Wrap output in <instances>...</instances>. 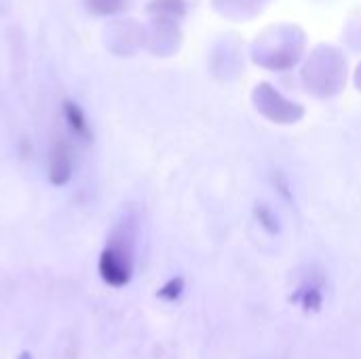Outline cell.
Here are the masks:
<instances>
[{"mask_svg": "<svg viewBox=\"0 0 361 359\" xmlns=\"http://www.w3.org/2000/svg\"><path fill=\"white\" fill-rule=\"evenodd\" d=\"M273 182H275V186L279 188V193L288 199V201H292V193H290V182H288V178L283 176V171H275L273 174Z\"/></svg>", "mask_w": 361, "mask_h": 359, "instance_id": "9c48e42d", "label": "cell"}, {"mask_svg": "<svg viewBox=\"0 0 361 359\" xmlns=\"http://www.w3.org/2000/svg\"><path fill=\"white\" fill-rule=\"evenodd\" d=\"M135 269V222L131 218L121 220L108 237L99 260L97 273L110 288H125Z\"/></svg>", "mask_w": 361, "mask_h": 359, "instance_id": "6da1fadb", "label": "cell"}, {"mask_svg": "<svg viewBox=\"0 0 361 359\" xmlns=\"http://www.w3.org/2000/svg\"><path fill=\"white\" fill-rule=\"evenodd\" d=\"M184 288H186V284H184V277H171L167 284H163L161 286V290L157 292V296L161 298V300H165V303H176V300H180L182 298V294H184Z\"/></svg>", "mask_w": 361, "mask_h": 359, "instance_id": "52a82bcc", "label": "cell"}, {"mask_svg": "<svg viewBox=\"0 0 361 359\" xmlns=\"http://www.w3.org/2000/svg\"><path fill=\"white\" fill-rule=\"evenodd\" d=\"M256 106L258 110L271 118L273 123H296L302 116V108L283 99L277 91H273L269 85H262L256 91Z\"/></svg>", "mask_w": 361, "mask_h": 359, "instance_id": "3957f363", "label": "cell"}, {"mask_svg": "<svg viewBox=\"0 0 361 359\" xmlns=\"http://www.w3.org/2000/svg\"><path fill=\"white\" fill-rule=\"evenodd\" d=\"M72 148L66 142L57 140L49 152V182L53 186L68 184L72 178Z\"/></svg>", "mask_w": 361, "mask_h": 359, "instance_id": "277c9868", "label": "cell"}, {"mask_svg": "<svg viewBox=\"0 0 361 359\" xmlns=\"http://www.w3.org/2000/svg\"><path fill=\"white\" fill-rule=\"evenodd\" d=\"M324 298H326V275L315 267L309 273H305L294 294L290 296V300L298 305L305 313H319L324 307Z\"/></svg>", "mask_w": 361, "mask_h": 359, "instance_id": "7a4b0ae2", "label": "cell"}, {"mask_svg": "<svg viewBox=\"0 0 361 359\" xmlns=\"http://www.w3.org/2000/svg\"><path fill=\"white\" fill-rule=\"evenodd\" d=\"M254 216H256L258 224H260L269 235H277V233H279V220H277V214L273 212V207H269L267 203H256Z\"/></svg>", "mask_w": 361, "mask_h": 359, "instance_id": "8992f818", "label": "cell"}, {"mask_svg": "<svg viewBox=\"0 0 361 359\" xmlns=\"http://www.w3.org/2000/svg\"><path fill=\"white\" fill-rule=\"evenodd\" d=\"M123 0H89V4L95 8V13H114L121 6Z\"/></svg>", "mask_w": 361, "mask_h": 359, "instance_id": "ba28073f", "label": "cell"}, {"mask_svg": "<svg viewBox=\"0 0 361 359\" xmlns=\"http://www.w3.org/2000/svg\"><path fill=\"white\" fill-rule=\"evenodd\" d=\"M63 114H66V121H68V125L72 127V131H74L76 135H80V138H85V140L91 138V131H89V125H87V121H85V114H82V110H80L76 104L66 102Z\"/></svg>", "mask_w": 361, "mask_h": 359, "instance_id": "5b68a950", "label": "cell"}]
</instances>
